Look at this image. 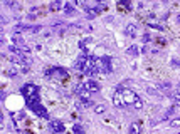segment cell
<instances>
[{
    "label": "cell",
    "instance_id": "obj_1",
    "mask_svg": "<svg viewBox=\"0 0 180 134\" xmlns=\"http://www.w3.org/2000/svg\"><path fill=\"white\" fill-rule=\"evenodd\" d=\"M22 92H24V96H25V99H27V104H29L30 109H32L34 112H37L39 116L47 117L46 109H44V107H42V104L39 102V89H37V86L27 84V86L22 89Z\"/></svg>",
    "mask_w": 180,
    "mask_h": 134
},
{
    "label": "cell",
    "instance_id": "obj_2",
    "mask_svg": "<svg viewBox=\"0 0 180 134\" xmlns=\"http://www.w3.org/2000/svg\"><path fill=\"white\" fill-rule=\"evenodd\" d=\"M115 104L116 106H128V107H136L140 109L141 107V99H140L138 96L133 92V91H130V89H121V91H118L115 94Z\"/></svg>",
    "mask_w": 180,
    "mask_h": 134
},
{
    "label": "cell",
    "instance_id": "obj_3",
    "mask_svg": "<svg viewBox=\"0 0 180 134\" xmlns=\"http://www.w3.org/2000/svg\"><path fill=\"white\" fill-rule=\"evenodd\" d=\"M172 124H174V126H180V119H177V121H174V123H172Z\"/></svg>",
    "mask_w": 180,
    "mask_h": 134
}]
</instances>
